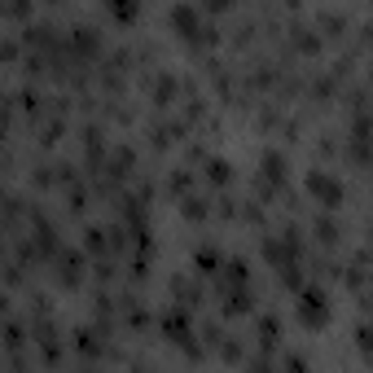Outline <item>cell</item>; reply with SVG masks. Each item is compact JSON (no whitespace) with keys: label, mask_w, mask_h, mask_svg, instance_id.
<instances>
[{"label":"cell","mask_w":373,"mask_h":373,"mask_svg":"<svg viewBox=\"0 0 373 373\" xmlns=\"http://www.w3.org/2000/svg\"><path fill=\"white\" fill-rule=\"evenodd\" d=\"M159 330H163V339L167 343H176V347H185L189 356H202L198 347H194V321H189V308H167L163 316H159Z\"/></svg>","instance_id":"1"},{"label":"cell","mask_w":373,"mask_h":373,"mask_svg":"<svg viewBox=\"0 0 373 373\" xmlns=\"http://www.w3.org/2000/svg\"><path fill=\"white\" fill-rule=\"evenodd\" d=\"M281 185H285V154L268 150V154L259 159V176H255V194H259V202H268Z\"/></svg>","instance_id":"2"},{"label":"cell","mask_w":373,"mask_h":373,"mask_svg":"<svg viewBox=\"0 0 373 373\" xmlns=\"http://www.w3.org/2000/svg\"><path fill=\"white\" fill-rule=\"evenodd\" d=\"M83 268H88V263H83L79 250H66V246L53 250V276H57L62 290H79V285H83Z\"/></svg>","instance_id":"3"},{"label":"cell","mask_w":373,"mask_h":373,"mask_svg":"<svg viewBox=\"0 0 373 373\" xmlns=\"http://www.w3.org/2000/svg\"><path fill=\"white\" fill-rule=\"evenodd\" d=\"M299 321L308 325V330H321L325 321H330V303H325V290L316 285H299Z\"/></svg>","instance_id":"4"},{"label":"cell","mask_w":373,"mask_h":373,"mask_svg":"<svg viewBox=\"0 0 373 373\" xmlns=\"http://www.w3.org/2000/svg\"><path fill=\"white\" fill-rule=\"evenodd\" d=\"M303 185H308V194L316 202H325V207H339V202H343V185L334 176H325V172H308Z\"/></svg>","instance_id":"5"},{"label":"cell","mask_w":373,"mask_h":373,"mask_svg":"<svg viewBox=\"0 0 373 373\" xmlns=\"http://www.w3.org/2000/svg\"><path fill=\"white\" fill-rule=\"evenodd\" d=\"M167 22H172V31L180 35V40H194L198 35V27H202V9L198 5H172V14H167Z\"/></svg>","instance_id":"6"},{"label":"cell","mask_w":373,"mask_h":373,"mask_svg":"<svg viewBox=\"0 0 373 373\" xmlns=\"http://www.w3.org/2000/svg\"><path fill=\"white\" fill-rule=\"evenodd\" d=\"M176 92H180V83H176L172 70H154V75H150V101L154 105H172Z\"/></svg>","instance_id":"7"},{"label":"cell","mask_w":373,"mask_h":373,"mask_svg":"<svg viewBox=\"0 0 373 373\" xmlns=\"http://www.w3.org/2000/svg\"><path fill=\"white\" fill-rule=\"evenodd\" d=\"M137 172V150H128V145H119L114 154H110V163H105V176L114 180V185H123V180Z\"/></svg>","instance_id":"8"},{"label":"cell","mask_w":373,"mask_h":373,"mask_svg":"<svg viewBox=\"0 0 373 373\" xmlns=\"http://www.w3.org/2000/svg\"><path fill=\"white\" fill-rule=\"evenodd\" d=\"M180 137H185V123H180V119H154V123H150V141H154L159 150L176 145Z\"/></svg>","instance_id":"9"},{"label":"cell","mask_w":373,"mask_h":373,"mask_svg":"<svg viewBox=\"0 0 373 373\" xmlns=\"http://www.w3.org/2000/svg\"><path fill=\"white\" fill-rule=\"evenodd\" d=\"M172 299L180 308H198L202 303V285L189 281V276H172Z\"/></svg>","instance_id":"10"},{"label":"cell","mask_w":373,"mask_h":373,"mask_svg":"<svg viewBox=\"0 0 373 373\" xmlns=\"http://www.w3.org/2000/svg\"><path fill=\"white\" fill-rule=\"evenodd\" d=\"M215 272H220V285H224V290L250 281V276H246V259H220V268H215Z\"/></svg>","instance_id":"11"},{"label":"cell","mask_w":373,"mask_h":373,"mask_svg":"<svg viewBox=\"0 0 373 373\" xmlns=\"http://www.w3.org/2000/svg\"><path fill=\"white\" fill-rule=\"evenodd\" d=\"M202 172H207V180H211L215 189L233 185V167H228V159H220V154H215V159H202Z\"/></svg>","instance_id":"12"},{"label":"cell","mask_w":373,"mask_h":373,"mask_svg":"<svg viewBox=\"0 0 373 373\" xmlns=\"http://www.w3.org/2000/svg\"><path fill=\"white\" fill-rule=\"evenodd\" d=\"M180 211H185V220H207V215H211V202L198 198L194 189H189V194H180Z\"/></svg>","instance_id":"13"},{"label":"cell","mask_w":373,"mask_h":373,"mask_svg":"<svg viewBox=\"0 0 373 373\" xmlns=\"http://www.w3.org/2000/svg\"><path fill=\"white\" fill-rule=\"evenodd\" d=\"M290 44H294L299 53H308V57H312V53L321 49V35H316V31H308V27H299V22H294V27H290Z\"/></svg>","instance_id":"14"},{"label":"cell","mask_w":373,"mask_h":373,"mask_svg":"<svg viewBox=\"0 0 373 373\" xmlns=\"http://www.w3.org/2000/svg\"><path fill=\"white\" fill-rule=\"evenodd\" d=\"M83 250H92V255H105V250H110V237H105L101 224H88V228H83Z\"/></svg>","instance_id":"15"},{"label":"cell","mask_w":373,"mask_h":373,"mask_svg":"<svg viewBox=\"0 0 373 373\" xmlns=\"http://www.w3.org/2000/svg\"><path fill=\"white\" fill-rule=\"evenodd\" d=\"M110 316H114V299L105 294V290H97V294H92V321H97V325H110Z\"/></svg>","instance_id":"16"},{"label":"cell","mask_w":373,"mask_h":373,"mask_svg":"<svg viewBox=\"0 0 373 373\" xmlns=\"http://www.w3.org/2000/svg\"><path fill=\"white\" fill-rule=\"evenodd\" d=\"M259 343L263 347L281 343V321H276V316H259Z\"/></svg>","instance_id":"17"},{"label":"cell","mask_w":373,"mask_h":373,"mask_svg":"<svg viewBox=\"0 0 373 373\" xmlns=\"http://www.w3.org/2000/svg\"><path fill=\"white\" fill-rule=\"evenodd\" d=\"M194 263H198V272H215V268H220V250H215V246H198Z\"/></svg>","instance_id":"18"},{"label":"cell","mask_w":373,"mask_h":373,"mask_svg":"<svg viewBox=\"0 0 373 373\" xmlns=\"http://www.w3.org/2000/svg\"><path fill=\"white\" fill-rule=\"evenodd\" d=\"M167 189H172L176 198H180V194H189V189H194V172H189V167H180V172H172V176H167Z\"/></svg>","instance_id":"19"},{"label":"cell","mask_w":373,"mask_h":373,"mask_svg":"<svg viewBox=\"0 0 373 373\" xmlns=\"http://www.w3.org/2000/svg\"><path fill=\"white\" fill-rule=\"evenodd\" d=\"M202 119H207V101L189 92V101H185V119H180V123H202Z\"/></svg>","instance_id":"20"},{"label":"cell","mask_w":373,"mask_h":373,"mask_svg":"<svg viewBox=\"0 0 373 373\" xmlns=\"http://www.w3.org/2000/svg\"><path fill=\"white\" fill-rule=\"evenodd\" d=\"M105 5H110V14H114L119 22H132V18H137V0H105Z\"/></svg>","instance_id":"21"},{"label":"cell","mask_w":373,"mask_h":373,"mask_svg":"<svg viewBox=\"0 0 373 373\" xmlns=\"http://www.w3.org/2000/svg\"><path fill=\"white\" fill-rule=\"evenodd\" d=\"M343 31H347L343 14H321V35H330V40H334V35H343Z\"/></svg>","instance_id":"22"},{"label":"cell","mask_w":373,"mask_h":373,"mask_svg":"<svg viewBox=\"0 0 373 373\" xmlns=\"http://www.w3.org/2000/svg\"><path fill=\"white\" fill-rule=\"evenodd\" d=\"M83 207H88V189H79V185H70V198H66V211H70V215H83Z\"/></svg>","instance_id":"23"},{"label":"cell","mask_w":373,"mask_h":373,"mask_svg":"<svg viewBox=\"0 0 373 373\" xmlns=\"http://www.w3.org/2000/svg\"><path fill=\"white\" fill-rule=\"evenodd\" d=\"M316 237H321V242H339V237H343V228L334 224L330 215H325V220H316Z\"/></svg>","instance_id":"24"},{"label":"cell","mask_w":373,"mask_h":373,"mask_svg":"<svg viewBox=\"0 0 373 373\" xmlns=\"http://www.w3.org/2000/svg\"><path fill=\"white\" fill-rule=\"evenodd\" d=\"M62 128H66V123H62V114H53L49 123H44V132H40V145H53V141L62 137Z\"/></svg>","instance_id":"25"},{"label":"cell","mask_w":373,"mask_h":373,"mask_svg":"<svg viewBox=\"0 0 373 373\" xmlns=\"http://www.w3.org/2000/svg\"><path fill=\"white\" fill-rule=\"evenodd\" d=\"M31 185H35V189H49V185H57L53 167H44V163H40V167H31Z\"/></svg>","instance_id":"26"},{"label":"cell","mask_w":373,"mask_h":373,"mask_svg":"<svg viewBox=\"0 0 373 373\" xmlns=\"http://www.w3.org/2000/svg\"><path fill=\"white\" fill-rule=\"evenodd\" d=\"M0 14H9V18H27V14H31V0H0Z\"/></svg>","instance_id":"27"},{"label":"cell","mask_w":373,"mask_h":373,"mask_svg":"<svg viewBox=\"0 0 373 373\" xmlns=\"http://www.w3.org/2000/svg\"><path fill=\"white\" fill-rule=\"evenodd\" d=\"M92 276H97L101 285H105V281H114V263H110V259H97V263H92Z\"/></svg>","instance_id":"28"},{"label":"cell","mask_w":373,"mask_h":373,"mask_svg":"<svg viewBox=\"0 0 373 373\" xmlns=\"http://www.w3.org/2000/svg\"><path fill=\"white\" fill-rule=\"evenodd\" d=\"M18 53H22V44H18V40H5V44H0V62H5V66H9V62H18Z\"/></svg>","instance_id":"29"},{"label":"cell","mask_w":373,"mask_h":373,"mask_svg":"<svg viewBox=\"0 0 373 373\" xmlns=\"http://www.w3.org/2000/svg\"><path fill=\"white\" fill-rule=\"evenodd\" d=\"M250 40H255V27H250V22H242V27L233 31V44H237V49H246Z\"/></svg>","instance_id":"30"},{"label":"cell","mask_w":373,"mask_h":373,"mask_svg":"<svg viewBox=\"0 0 373 373\" xmlns=\"http://www.w3.org/2000/svg\"><path fill=\"white\" fill-rule=\"evenodd\" d=\"M202 343L207 347H220L224 339H220V325H202Z\"/></svg>","instance_id":"31"},{"label":"cell","mask_w":373,"mask_h":373,"mask_svg":"<svg viewBox=\"0 0 373 373\" xmlns=\"http://www.w3.org/2000/svg\"><path fill=\"white\" fill-rule=\"evenodd\" d=\"M224 9H233V0H202V14H224Z\"/></svg>","instance_id":"32"},{"label":"cell","mask_w":373,"mask_h":373,"mask_svg":"<svg viewBox=\"0 0 373 373\" xmlns=\"http://www.w3.org/2000/svg\"><path fill=\"white\" fill-rule=\"evenodd\" d=\"M272 123H276V105H259V128L268 132Z\"/></svg>","instance_id":"33"},{"label":"cell","mask_w":373,"mask_h":373,"mask_svg":"<svg viewBox=\"0 0 373 373\" xmlns=\"http://www.w3.org/2000/svg\"><path fill=\"white\" fill-rule=\"evenodd\" d=\"M215 215H220V220H233V215H237V207H233L228 198H220V202H215Z\"/></svg>","instance_id":"34"},{"label":"cell","mask_w":373,"mask_h":373,"mask_svg":"<svg viewBox=\"0 0 373 373\" xmlns=\"http://www.w3.org/2000/svg\"><path fill=\"white\" fill-rule=\"evenodd\" d=\"M0 141H5V123H0Z\"/></svg>","instance_id":"35"}]
</instances>
